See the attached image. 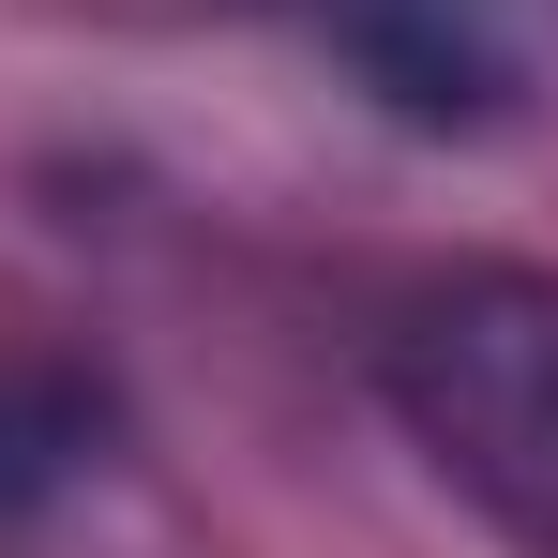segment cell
Wrapping results in <instances>:
<instances>
[{"mask_svg":"<svg viewBox=\"0 0 558 558\" xmlns=\"http://www.w3.org/2000/svg\"><path fill=\"white\" fill-rule=\"evenodd\" d=\"M377 377L468 513L558 558V272H438L392 317Z\"/></svg>","mask_w":558,"mask_h":558,"instance_id":"cell-1","label":"cell"}]
</instances>
